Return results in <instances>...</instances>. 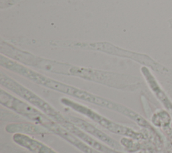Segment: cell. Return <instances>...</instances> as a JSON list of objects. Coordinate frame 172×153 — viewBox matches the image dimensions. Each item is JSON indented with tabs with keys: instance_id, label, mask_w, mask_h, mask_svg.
<instances>
[{
	"instance_id": "1",
	"label": "cell",
	"mask_w": 172,
	"mask_h": 153,
	"mask_svg": "<svg viewBox=\"0 0 172 153\" xmlns=\"http://www.w3.org/2000/svg\"><path fill=\"white\" fill-rule=\"evenodd\" d=\"M14 71L20 73L21 75L31 79L37 83V84L49 87L50 89L61 91V92L74 96L75 98L84 100V101L96 104L98 105V106L104 107L106 108H108L110 110L117 111L124 116H127L131 117L132 119L135 117V113L125 106L110 102L109 100L103 99L102 98L98 97V96L90 94L86 92V91L75 88V87L72 86L67 85L61 84L60 82L56 81L55 80L51 79L50 78L46 77L33 71H31L29 69L21 66V65H18V63L16 64L15 66L14 67Z\"/></svg>"
},
{
	"instance_id": "2",
	"label": "cell",
	"mask_w": 172,
	"mask_h": 153,
	"mask_svg": "<svg viewBox=\"0 0 172 153\" xmlns=\"http://www.w3.org/2000/svg\"><path fill=\"white\" fill-rule=\"evenodd\" d=\"M1 84L31 103L42 113H44L49 118L57 122L59 124L61 125L67 120V118L64 117L61 112L57 111L49 103L41 99L39 96L25 88L12 79L1 75Z\"/></svg>"
},
{
	"instance_id": "3",
	"label": "cell",
	"mask_w": 172,
	"mask_h": 153,
	"mask_svg": "<svg viewBox=\"0 0 172 153\" xmlns=\"http://www.w3.org/2000/svg\"><path fill=\"white\" fill-rule=\"evenodd\" d=\"M61 102L69 108L73 109L77 113L84 115L88 117L89 119L96 122L99 125H100L103 128H104L111 132L128 137L134 138L136 136V133L134 132V131H132L131 128H127L125 126L118 124L113 121L106 118L104 116L100 114L99 113L87 106H84L82 104L78 103L72 101V100L65 98L62 99Z\"/></svg>"
},
{
	"instance_id": "4",
	"label": "cell",
	"mask_w": 172,
	"mask_h": 153,
	"mask_svg": "<svg viewBox=\"0 0 172 153\" xmlns=\"http://www.w3.org/2000/svg\"><path fill=\"white\" fill-rule=\"evenodd\" d=\"M0 102L3 106L33 121L38 125H41L49 129L54 122L39 110L30 106L21 100L10 95L3 90L0 92Z\"/></svg>"
},
{
	"instance_id": "5",
	"label": "cell",
	"mask_w": 172,
	"mask_h": 153,
	"mask_svg": "<svg viewBox=\"0 0 172 153\" xmlns=\"http://www.w3.org/2000/svg\"><path fill=\"white\" fill-rule=\"evenodd\" d=\"M61 126H62L63 128L69 131L71 133L74 134L75 136H77L81 140H82L84 142H85L86 144H88L89 146L92 147L94 149H96L99 152H100L102 153H122L115 151L114 149H112V148L104 145V144L99 142L98 141H97V140L94 139L87 132H84L83 130H81L79 127H77L76 125H75L74 123H72V122H70L68 119Z\"/></svg>"
},
{
	"instance_id": "6",
	"label": "cell",
	"mask_w": 172,
	"mask_h": 153,
	"mask_svg": "<svg viewBox=\"0 0 172 153\" xmlns=\"http://www.w3.org/2000/svg\"><path fill=\"white\" fill-rule=\"evenodd\" d=\"M49 129L50 132L59 135V136L70 142L71 145L75 146L84 153H102L89 146L82 140L75 136L74 134L71 133L69 131L63 128L62 126L59 124L57 122H53V123L50 126Z\"/></svg>"
},
{
	"instance_id": "7",
	"label": "cell",
	"mask_w": 172,
	"mask_h": 153,
	"mask_svg": "<svg viewBox=\"0 0 172 153\" xmlns=\"http://www.w3.org/2000/svg\"><path fill=\"white\" fill-rule=\"evenodd\" d=\"M68 120L76 125L77 127L84 130L85 132L97 138L100 141L107 144L108 145L110 146L111 147L114 148H117L119 147L118 143L114 139L112 138L108 135L103 132L102 131L99 130L98 128L95 127L91 124H89V122L74 116H69L68 117Z\"/></svg>"
},
{
	"instance_id": "8",
	"label": "cell",
	"mask_w": 172,
	"mask_h": 153,
	"mask_svg": "<svg viewBox=\"0 0 172 153\" xmlns=\"http://www.w3.org/2000/svg\"><path fill=\"white\" fill-rule=\"evenodd\" d=\"M13 141L17 145L26 148L34 153H57L45 144L25 134H14L13 136Z\"/></svg>"
},
{
	"instance_id": "9",
	"label": "cell",
	"mask_w": 172,
	"mask_h": 153,
	"mask_svg": "<svg viewBox=\"0 0 172 153\" xmlns=\"http://www.w3.org/2000/svg\"><path fill=\"white\" fill-rule=\"evenodd\" d=\"M7 132L39 134L50 131L41 125H34L31 124H11L7 126L6 128Z\"/></svg>"
}]
</instances>
